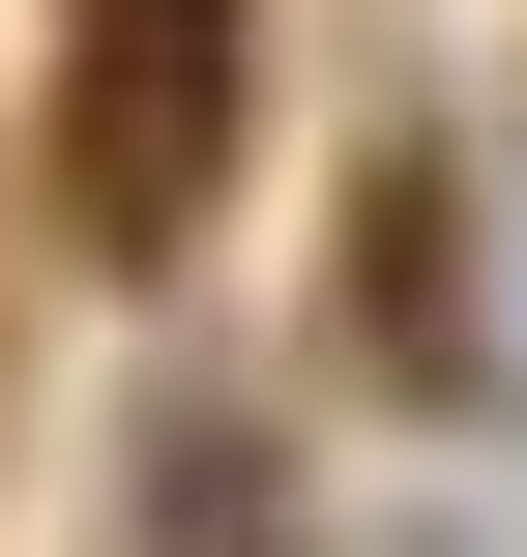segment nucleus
<instances>
[{"mask_svg": "<svg viewBox=\"0 0 527 557\" xmlns=\"http://www.w3.org/2000/svg\"><path fill=\"white\" fill-rule=\"evenodd\" d=\"M264 59H293V0H59L29 29V264L59 294H205V235H235V176H264Z\"/></svg>", "mask_w": 527, "mask_h": 557, "instance_id": "f257e3e1", "label": "nucleus"}, {"mask_svg": "<svg viewBox=\"0 0 527 557\" xmlns=\"http://www.w3.org/2000/svg\"><path fill=\"white\" fill-rule=\"evenodd\" d=\"M323 382H352L381 441H499V411H527V323H499V147H469L440 59H381L352 147H323Z\"/></svg>", "mask_w": 527, "mask_h": 557, "instance_id": "f03ea898", "label": "nucleus"}, {"mask_svg": "<svg viewBox=\"0 0 527 557\" xmlns=\"http://www.w3.org/2000/svg\"><path fill=\"white\" fill-rule=\"evenodd\" d=\"M117 557H352V529H323V441L235 352H147L117 382Z\"/></svg>", "mask_w": 527, "mask_h": 557, "instance_id": "7ed1b4c3", "label": "nucleus"}, {"mask_svg": "<svg viewBox=\"0 0 527 557\" xmlns=\"http://www.w3.org/2000/svg\"><path fill=\"white\" fill-rule=\"evenodd\" d=\"M499 323H527V88H499Z\"/></svg>", "mask_w": 527, "mask_h": 557, "instance_id": "20e7f679", "label": "nucleus"}, {"mask_svg": "<svg viewBox=\"0 0 527 557\" xmlns=\"http://www.w3.org/2000/svg\"><path fill=\"white\" fill-rule=\"evenodd\" d=\"M0 411H29V323H0Z\"/></svg>", "mask_w": 527, "mask_h": 557, "instance_id": "39448f33", "label": "nucleus"}]
</instances>
